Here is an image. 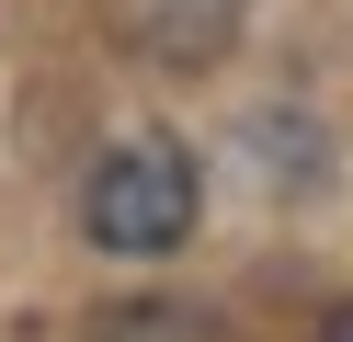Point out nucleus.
Here are the masks:
<instances>
[{
  "label": "nucleus",
  "instance_id": "nucleus-2",
  "mask_svg": "<svg viewBox=\"0 0 353 342\" xmlns=\"http://www.w3.org/2000/svg\"><path fill=\"white\" fill-rule=\"evenodd\" d=\"M330 342H353V308H342V319H330Z\"/></svg>",
  "mask_w": 353,
  "mask_h": 342
},
{
  "label": "nucleus",
  "instance_id": "nucleus-1",
  "mask_svg": "<svg viewBox=\"0 0 353 342\" xmlns=\"http://www.w3.org/2000/svg\"><path fill=\"white\" fill-rule=\"evenodd\" d=\"M194 205H205V171H194L183 137H125V149H103V171L80 182V228H92L103 251H183L194 240Z\"/></svg>",
  "mask_w": 353,
  "mask_h": 342
}]
</instances>
